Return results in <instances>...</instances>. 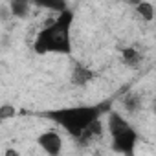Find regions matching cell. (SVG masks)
Returning <instances> with one entry per match:
<instances>
[{"label": "cell", "instance_id": "obj_1", "mask_svg": "<svg viewBox=\"0 0 156 156\" xmlns=\"http://www.w3.org/2000/svg\"><path fill=\"white\" fill-rule=\"evenodd\" d=\"M110 110H112L110 103L103 101L98 105H77V107L53 108V110L42 112V116H46L48 119H51L53 123L62 127L70 136H73L77 140L94 121L101 119V116L108 114Z\"/></svg>", "mask_w": 156, "mask_h": 156}, {"label": "cell", "instance_id": "obj_2", "mask_svg": "<svg viewBox=\"0 0 156 156\" xmlns=\"http://www.w3.org/2000/svg\"><path fill=\"white\" fill-rule=\"evenodd\" d=\"M73 11L66 8L61 11L55 19H50L48 26L39 31L33 50L39 55L44 53H61V55H70L72 53V41H70V30L73 24Z\"/></svg>", "mask_w": 156, "mask_h": 156}, {"label": "cell", "instance_id": "obj_3", "mask_svg": "<svg viewBox=\"0 0 156 156\" xmlns=\"http://www.w3.org/2000/svg\"><path fill=\"white\" fill-rule=\"evenodd\" d=\"M108 132L112 136V149L119 154L132 156L138 145L140 134L138 130L116 110L108 112Z\"/></svg>", "mask_w": 156, "mask_h": 156}, {"label": "cell", "instance_id": "obj_4", "mask_svg": "<svg viewBox=\"0 0 156 156\" xmlns=\"http://www.w3.org/2000/svg\"><path fill=\"white\" fill-rule=\"evenodd\" d=\"M37 145L48 156H59L62 151V138L57 130H44L37 138Z\"/></svg>", "mask_w": 156, "mask_h": 156}, {"label": "cell", "instance_id": "obj_5", "mask_svg": "<svg viewBox=\"0 0 156 156\" xmlns=\"http://www.w3.org/2000/svg\"><path fill=\"white\" fill-rule=\"evenodd\" d=\"M94 75L96 73L90 68H87L81 62H77L73 66V70H72V85H75V87H87L94 79Z\"/></svg>", "mask_w": 156, "mask_h": 156}, {"label": "cell", "instance_id": "obj_6", "mask_svg": "<svg viewBox=\"0 0 156 156\" xmlns=\"http://www.w3.org/2000/svg\"><path fill=\"white\" fill-rule=\"evenodd\" d=\"M9 11H11V17H17V19H26L30 15V9H31V4L28 0H11L8 4Z\"/></svg>", "mask_w": 156, "mask_h": 156}, {"label": "cell", "instance_id": "obj_7", "mask_svg": "<svg viewBox=\"0 0 156 156\" xmlns=\"http://www.w3.org/2000/svg\"><path fill=\"white\" fill-rule=\"evenodd\" d=\"M121 61H123L129 68H138V66L141 64V53H140L136 48H132V46L123 48V50H121Z\"/></svg>", "mask_w": 156, "mask_h": 156}, {"label": "cell", "instance_id": "obj_8", "mask_svg": "<svg viewBox=\"0 0 156 156\" xmlns=\"http://www.w3.org/2000/svg\"><path fill=\"white\" fill-rule=\"evenodd\" d=\"M101 132H103V123H101V119H98V121H94L79 138H77V140H79L81 143H88L90 140H94V138H98V136H101Z\"/></svg>", "mask_w": 156, "mask_h": 156}, {"label": "cell", "instance_id": "obj_9", "mask_svg": "<svg viewBox=\"0 0 156 156\" xmlns=\"http://www.w3.org/2000/svg\"><path fill=\"white\" fill-rule=\"evenodd\" d=\"M123 108H125L129 114L138 112V110L141 108V98H140L138 94H134V92L127 94V96L123 98Z\"/></svg>", "mask_w": 156, "mask_h": 156}, {"label": "cell", "instance_id": "obj_10", "mask_svg": "<svg viewBox=\"0 0 156 156\" xmlns=\"http://www.w3.org/2000/svg\"><path fill=\"white\" fill-rule=\"evenodd\" d=\"M136 13L141 15L143 20L151 22V20L154 19V6H152L151 2H138V4H136Z\"/></svg>", "mask_w": 156, "mask_h": 156}, {"label": "cell", "instance_id": "obj_11", "mask_svg": "<svg viewBox=\"0 0 156 156\" xmlns=\"http://www.w3.org/2000/svg\"><path fill=\"white\" fill-rule=\"evenodd\" d=\"M17 116V108L9 103H4V105H0V123H4V121H9Z\"/></svg>", "mask_w": 156, "mask_h": 156}, {"label": "cell", "instance_id": "obj_12", "mask_svg": "<svg viewBox=\"0 0 156 156\" xmlns=\"http://www.w3.org/2000/svg\"><path fill=\"white\" fill-rule=\"evenodd\" d=\"M41 6H42V8H46V9H50V11H55L57 15L68 8V4L64 2V0H57V2H42Z\"/></svg>", "mask_w": 156, "mask_h": 156}, {"label": "cell", "instance_id": "obj_13", "mask_svg": "<svg viewBox=\"0 0 156 156\" xmlns=\"http://www.w3.org/2000/svg\"><path fill=\"white\" fill-rule=\"evenodd\" d=\"M11 19V11H9V8H8V4H2L0 6V20H9Z\"/></svg>", "mask_w": 156, "mask_h": 156}, {"label": "cell", "instance_id": "obj_14", "mask_svg": "<svg viewBox=\"0 0 156 156\" xmlns=\"http://www.w3.org/2000/svg\"><path fill=\"white\" fill-rule=\"evenodd\" d=\"M4 156H20V154H19L15 149H8V151L4 152Z\"/></svg>", "mask_w": 156, "mask_h": 156}]
</instances>
